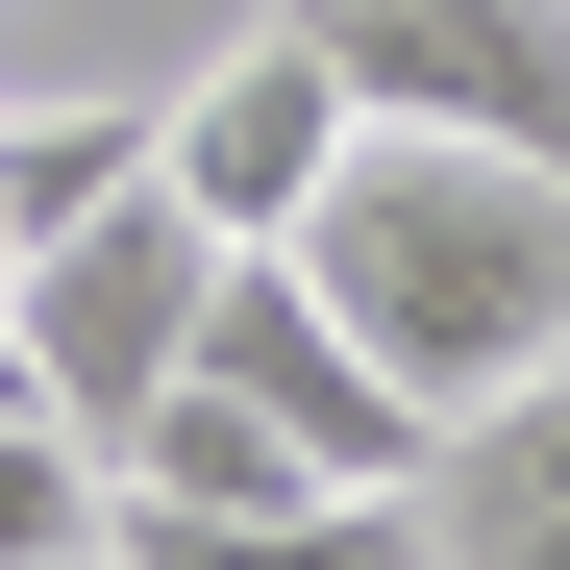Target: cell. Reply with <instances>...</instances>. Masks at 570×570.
Segmentation results:
<instances>
[{
    "label": "cell",
    "mask_w": 570,
    "mask_h": 570,
    "mask_svg": "<svg viewBox=\"0 0 570 570\" xmlns=\"http://www.w3.org/2000/svg\"><path fill=\"white\" fill-rule=\"evenodd\" d=\"M323 323L397 372L422 422H497L521 372H570V174L471 149V125H347V174L298 199Z\"/></svg>",
    "instance_id": "6da1fadb"
},
{
    "label": "cell",
    "mask_w": 570,
    "mask_h": 570,
    "mask_svg": "<svg viewBox=\"0 0 570 570\" xmlns=\"http://www.w3.org/2000/svg\"><path fill=\"white\" fill-rule=\"evenodd\" d=\"M199 298H224V224L149 174V199L50 224L26 273H0V347H26V397H50V422H100V471H125V422L199 372Z\"/></svg>",
    "instance_id": "7a4b0ae2"
},
{
    "label": "cell",
    "mask_w": 570,
    "mask_h": 570,
    "mask_svg": "<svg viewBox=\"0 0 570 570\" xmlns=\"http://www.w3.org/2000/svg\"><path fill=\"white\" fill-rule=\"evenodd\" d=\"M199 372H224V397L298 446V471H323V497H422V471H446V422H422L397 372L323 323V273H298V248H224V298H199Z\"/></svg>",
    "instance_id": "3957f363"
},
{
    "label": "cell",
    "mask_w": 570,
    "mask_h": 570,
    "mask_svg": "<svg viewBox=\"0 0 570 570\" xmlns=\"http://www.w3.org/2000/svg\"><path fill=\"white\" fill-rule=\"evenodd\" d=\"M347 125H372V100L323 75V26H298V0H273V26H224V50L149 100V174H174L224 248H298V199L347 174Z\"/></svg>",
    "instance_id": "277c9868"
},
{
    "label": "cell",
    "mask_w": 570,
    "mask_h": 570,
    "mask_svg": "<svg viewBox=\"0 0 570 570\" xmlns=\"http://www.w3.org/2000/svg\"><path fill=\"white\" fill-rule=\"evenodd\" d=\"M298 26L372 125H471V149L570 174V0H298Z\"/></svg>",
    "instance_id": "5b68a950"
},
{
    "label": "cell",
    "mask_w": 570,
    "mask_h": 570,
    "mask_svg": "<svg viewBox=\"0 0 570 570\" xmlns=\"http://www.w3.org/2000/svg\"><path fill=\"white\" fill-rule=\"evenodd\" d=\"M422 570H570V372H521L497 422H446V471H422Z\"/></svg>",
    "instance_id": "8992f818"
},
{
    "label": "cell",
    "mask_w": 570,
    "mask_h": 570,
    "mask_svg": "<svg viewBox=\"0 0 570 570\" xmlns=\"http://www.w3.org/2000/svg\"><path fill=\"white\" fill-rule=\"evenodd\" d=\"M100 546H125V570H422V497H273V521H224V497H100Z\"/></svg>",
    "instance_id": "52a82bcc"
},
{
    "label": "cell",
    "mask_w": 570,
    "mask_h": 570,
    "mask_svg": "<svg viewBox=\"0 0 570 570\" xmlns=\"http://www.w3.org/2000/svg\"><path fill=\"white\" fill-rule=\"evenodd\" d=\"M100 199H149V100H0V273Z\"/></svg>",
    "instance_id": "ba28073f"
},
{
    "label": "cell",
    "mask_w": 570,
    "mask_h": 570,
    "mask_svg": "<svg viewBox=\"0 0 570 570\" xmlns=\"http://www.w3.org/2000/svg\"><path fill=\"white\" fill-rule=\"evenodd\" d=\"M125 497H224V521H273V497H323V471L273 446V422L224 397V372H174V397L125 422Z\"/></svg>",
    "instance_id": "9c48e42d"
},
{
    "label": "cell",
    "mask_w": 570,
    "mask_h": 570,
    "mask_svg": "<svg viewBox=\"0 0 570 570\" xmlns=\"http://www.w3.org/2000/svg\"><path fill=\"white\" fill-rule=\"evenodd\" d=\"M100 497H125V471H100V422L0 397V570H75V546H100Z\"/></svg>",
    "instance_id": "30bf717a"
},
{
    "label": "cell",
    "mask_w": 570,
    "mask_h": 570,
    "mask_svg": "<svg viewBox=\"0 0 570 570\" xmlns=\"http://www.w3.org/2000/svg\"><path fill=\"white\" fill-rule=\"evenodd\" d=\"M75 570H125V546H75Z\"/></svg>",
    "instance_id": "8fae6325"
}]
</instances>
